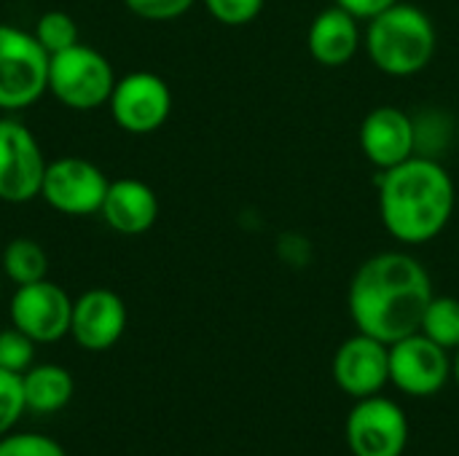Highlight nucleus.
Here are the masks:
<instances>
[{
	"mask_svg": "<svg viewBox=\"0 0 459 456\" xmlns=\"http://www.w3.org/2000/svg\"><path fill=\"white\" fill-rule=\"evenodd\" d=\"M0 456H67L65 449L40 433H8L0 438Z\"/></svg>",
	"mask_w": 459,
	"mask_h": 456,
	"instance_id": "5701e85b",
	"label": "nucleus"
},
{
	"mask_svg": "<svg viewBox=\"0 0 459 456\" xmlns=\"http://www.w3.org/2000/svg\"><path fill=\"white\" fill-rule=\"evenodd\" d=\"M344 435L352 456H403L409 419L395 400L371 395L352 406Z\"/></svg>",
	"mask_w": 459,
	"mask_h": 456,
	"instance_id": "1a4fd4ad",
	"label": "nucleus"
},
{
	"mask_svg": "<svg viewBox=\"0 0 459 456\" xmlns=\"http://www.w3.org/2000/svg\"><path fill=\"white\" fill-rule=\"evenodd\" d=\"M336 5H342L344 11H350L355 19H374L377 13L387 11L390 5H395L398 0H333Z\"/></svg>",
	"mask_w": 459,
	"mask_h": 456,
	"instance_id": "a878e982",
	"label": "nucleus"
},
{
	"mask_svg": "<svg viewBox=\"0 0 459 456\" xmlns=\"http://www.w3.org/2000/svg\"><path fill=\"white\" fill-rule=\"evenodd\" d=\"M452 379L449 349L438 347L425 333H411L390 344V382L411 398H430Z\"/></svg>",
	"mask_w": 459,
	"mask_h": 456,
	"instance_id": "9b49d317",
	"label": "nucleus"
},
{
	"mask_svg": "<svg viewBox=\"0 0 459 456\" xmlns=\"http://www.w3.org/2000/svg\"><path fill=\"white\" fill-rule=\"evenodd\" d=\"M196 0H124V5L145 22H172L194 8Z\"/></svg>",
	"mask_w": 459,
	"mask_h": 456,
	"instance_id": "393cba45",
	"label": "nucleus"
},
{
	"mask_svg": "<svg viewBox=\"0 0 459 456\" xmlns=\"http://www.w3.org/2000/svg\"><path fill=\"white\" fill-rule=\"evenodd\" d=\"M452 376H455V382H457V387H459V347H457L455 360H452Z\"/></svg>",
	"mask_w": 459,
	"mask_h": 456,
	"instance_id": "bb28decb",
	"label": "nucleus"
},
{
	"mask_svg": "<svg viewBox=\"0 0 459 456\" xmlns=\"http://www.w3.org/2000/svg\"><path fill=\"white\" fill-rule=\"evenodd\" d=\"M433 296V280L422 261L403 250H385L358 266L347 304L360 333L395 344L420 331Z\"/></svg>",
	"mask_w": 459,
	"mask_h": 456,
	"instance_id": "f257e3e1",
	"label": "nucleus"
},
{
	"mask_svg": "<svg viewBox=\"0 0 459 456\" xmlns=\"http://www.w3.org/2000/svg\"><path fill=\"white\" fill-rule=\"evenodd\" d=\"M333 382L355 400L379 395L390 384V344L358 331L333 355Z\"/></svg>",
	"mask_w": 459,
	"mask_h": 456,
	"instance_id": "f8f14e48",
	"label": "nucleus"
},
{
	"mask_svg": "<svg viewBox=\"0 0 459 456\" xmlns=\"http://www.w3.org/2000/svg\"><path fill=\"white\" fill-rule=\"evenodd\" d=\"M207 13L226 27H245L261 16L266 0H202Z\"/></svg>",
	"mask_w": 459,
	"mask_h": 456,
	"instance_id": "b1692460",
	"label": "nucleus"
},
{
	"mask_svg": "<svg viewBox=\"0 0 459 456\" xmlns=\"http://www.w3.org/2000/svg\"><path fill=\"white\" fill-rule=\"evenodd\" d=\"M358 22L360 19H355L350 11H344L336 3L331 8L320 11L307 32V48H309L312 59L325 67L347 65L363 43Z\"/></svg>",
	"mask_w": 459,
	"mask_h": 456,
	"instance_id": "dca6fc26",
	"label": "nucleus"
},
{
	"mask_svg": "<svg viewBox=\"0 0 459 456\" xmlns=\"http://www.w3.org/2000/svg\"><path fill=\"white\" fill-rule=\"evenodd\" d=\"M0 271L5 274V280H11L16 288L19 285H30V282H40L48 274V255L46 250L30 239V237H16L3 247L0 255Z\"/></svg>",
	"mask_w": 459,
	"mask_h": 456,
	"instance_id": "a211bd4d",
	"label": "nucleus"
},
{
	"mask_svg": "<svg viewBox=\"0 0 459 456\" xmlns=\"http://www.w3.org/2000/svg\"><path fill=\"white\" fill-rule=\"evenodd\" d=\"M48 59L32 30L0 24V110H24L48 91Z\"/></svg>",
	"mask_w": 459,
	"mask_h": 456,
	"instance_id": "39448f33",
	"label": "nucleus"
},
{
	"mask_svg": "<svg viewBox=\"0 0 459 456\" xmlns=\"http://www.w3.org/2000/svg\"><path fill=\"white\" fill-rule=\"evenodd\" d=\"M379 218L401 245H428L449 226L457 191L449 169L430 156H411L377 177Z\"/></svg>",
	"mask_w": 459,
	"mask_h": 456,
	"instance_id": "f03ea898",
	"label": "nucleus"
},
{
	"mask_svg": "<svg viewBox=\"0 0 459 456\" xmlns=\"http://www.w3.org/2000/svg\"><path fill=\"white\" fill-rule=\"evenodd\" d=\"M108 185L110 180L97 164L81 156H62L48 161L40 185V199L59 215H100Z\"/></svg>",
	"mask_w": 459,
	"mask_h": 456,
	"instance_id": "0eeeda50",
	"label": "nucleus"
},
{
	"mask_svg": "<svg viewBox=\"0 0 459 456\" xmlns=\"http://www.w3.org/2000/svg\"><path fill=\"white\" fill-rule=\"evenodd\" d=\"M46 156L27 124L0 118V202L27 204L40 196Z\"/></svg>",
	"mask_w": 459,
	"mask_h": 456,
	"instance_id": "423d86ee",
	"label": "nucleus"
},
{
	"mask_svg": "<svg viewBox=\"0 0 459 456\" xmlns=\"http://www.w3.org/2000/svg\"><path fill=\"white\" fill-rule=\"evenodd\" d=\"M116 81L110 59L86 43H75L48 59V94L75 113L108 105Z\"/></svg>",
	"mask_w": 459,
	"mask_h": 456,
	"instance_id": "20e7f679",
	"label": "nucleus"
},
{
	"mask_svg": "<svg viewBox=\"0 0 459 456\" xmlns=\"http://www.w3.org/2000/svg\"><path fill=\"white\" fill-rule=\"evenodd\" d=\"M35 347L38 344L13 325L0 331V368L11 374H24L27 368H32Z\"/></svg>",
	"mask_w": 459,
	"mask_h": 456,
	"instance_id": "412c9836",
	"label": "nucleus"
},
{
	"mask_svg": "<svg viewBox=\"0 0 459 456\" xmlns=\"http://www.w3.org/2000/svg\"><path fill=\"white\" fill-rule=\"evenodd\" d=\"M126 331V304L108 288H91L73 301L70 336L86 352H105Z\"/></svg>",
	"mask_w": 459,
	"mask_h": 456,
	"instance_id": "ddd939ff",
	"label": "nucleus"
},
{
	"mask_svg": "<svg viewBox=\"0 0 459 456\" xmlns=\"http://www.w3.org/2000/svg\"><path fill=\"white\" fill-rule=\"evenodd\" d=\"M363 46L377 70L393 78H411L422 73L438 48L433 19L411 3H395L368 19Z\"/></svg>",
	"mask_w": 459,
	"mask_h": 456,
	"instance_id": "7ed1b4c3",
	"label": "nucleus"
},
{
	"mask_svg": "<svg viewBox=\"0 0 459 456\" xmlns=\"http://www.w3.org/2000/svg\"><path fill=\"white\" fill-rule=\"evenodd\" d=\"M32 35L35 40L46 48L48 56L59 54V51H67L73 48L75 43H81V32H78V24L70 13L65 11H46L35 19V27H32Z\"/></svg>",
	"mask_w": 459,
	"mask_h": 456,
	"instance_id": "aec40b11",
	"label": "nucleus"
},
{
	"mask_svg": "<svg viewBox=\"0 0 459 456\" xmlns=\"http://www.w3.org/2000/svg\"><path fill=\"white\" fill-rule=\"evenodd\" d=\"M27 411L22 374H11L0 368V438L13 430V425Z\"/></svg>",
	"mask_w": 459,
	"mask_h": 456,
	"instance_id": "4be33fe9",
	"label": "nucleus"
},
{
	"mask_svg": "<svg viewBox=\"0 0 459 456\" xmlns=\"http://www.w3.org/2000/svg\"><path fill=\"white\" fill-rule=\"evenodd\" d=\"M420 333L433 339L444 349L459 347V298L455 296H433L422 314Z\"/></svg>",
	"mask_w": 459,
	"mask_h": 456,
	"instance_id": "6ab92c4d",
	"label": "nucleus"
},
{
	"mask_svg": "<svg viewBox=\"0 0 459 456\" xmlns=\"http://www.w3.org/2000/svg\"><path fill=\"white\" fill-rule=\"evenodd\" d=\"M108 108L118 129L129 134H153L172 113V89L161 75L134 70L116 81Z\"/></svg>",
	"mask_w": 459,
	"mask_h": 456,
	"instance_id": "6e6552de",
	"label": "nucleus"
},
{
	"mask_svg": "<svg viewBox=\"0 0 459 456\" xmlns=\"http://www.w3.org/2000/svg\"><path fill=\"white\" fill-rule=\"evenodd\" d=\"M100 215L116 234L140 237L159 220V196L148 183L137 177L110 180Z\"/></svg>",
	"mask_w": 459,
	"mask_h": 456,
	"instance_id": "2eb2a0df",
	"label": "nucleus"
},
{
	"mask_svg": "<svg viewBox=\"0 0 459 456\" xmlns=\"http://www.w3.org/2000/svg\"><path fill=\"white\" fill-rule=\"evenodd\" d=\"M22 387H24L27 411H35V414L62 411L73 400V392H75L70 371L54 363L27 368L22 374Z\"/></svg>",
	"mask_w": 459,
	"mask_h": 456,
	"instance_id": "f3484780",
	"label": "nucleus"
},
{
	"mask_svg": "<svg viewBox=\"0 0 459 456\" xmlns=\"http://www.w3.org/2000/svg\"><path fill=\"white\" fill-rule=\"evenodd\" d=\"M360 151L379 169L398 167L417 156L414 116L395 105L374 108L360 124Z\"/></svg>",
	"mask_w": 459,
	"mask_h": 456,
	"instance_id": "4468645a",
	"label": "nucleus"
},
{
	"mask_svg": "<svg viewBox=\"0 0 459 456\" xmlns=\"http://www.w3.org/2000/svg\"><path fill=\"white\" fill-rule=\"evenodd\" d=\"M11 325L35 344H56L70 336L73 298L51 280L19 285L8 304Z\"/></svg>",
	"mask_w": 459,
	"mask_h": 456,
	"instance_id": "9d476101",
	"label": "nucleus"
}]
</instances>
